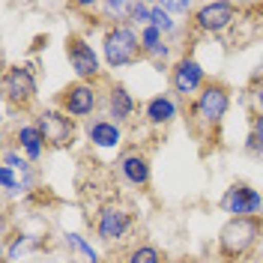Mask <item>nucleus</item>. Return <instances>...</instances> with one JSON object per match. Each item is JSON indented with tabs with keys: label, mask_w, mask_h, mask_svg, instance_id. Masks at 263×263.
Segmentation results:
<instances>
[{
	"label": "nucleus",
	"mask_w": 263,
	"mask_h": 263,
	"mask_svg": "<svg viewBox=\"0 0 263 263\" xmlns=\"http://www.w3.org/2000/svg\"><path fill=\"white\" fill-rule=\"evenodd\" d=\"M36 72H33L30 63H21V66H9L3 72V99L15 108H27L33 105L36 99Z\"/></svg>",
	"instance_id": "obj_11"
},
{
	"label": "nucleus",
	"mask_w": 263,
	"mask_h": 263,
	"mask_svg": "<svg viewBox=\"0 0 263 263\" xmlns=\"http://www.w3.org/2000/svg\"><path fill=\"white\" fill-rule=\"evenodd\" d=\"M99 105H102V93L96 81H72L57 93V108L72 120H93Z\"/></svg>",
	"instance_id": "obj_5"
},
{
	"label": "nucleus",
	"mask_w": 263,
	"mask_h": 263,
	"mask_svg": "<svg viewBox=\"0 0 263 263\" xmlns=\"http://www.w3.org/2000/svg\"><path fill=\"white\" fill-rule=\"evenodd\" d=\"M96 12H102V21H105L108 27H114V24H129L132 0H102L96 6Z\"/></svg>",
	"instance_id": "obj_17"
},
{
	"label": "nucleus",
	"mask_w": 263,
	"mask_h": 263,
	"mask_svg": "<svg viewBox=\"0 0 263 263\" xmlns=\"http://www.w3.org/2000/svg\"><path fill=\"white\" fill-rule=\"evenodd\" d=\"M260 239H263V218H228L218 230L215 251L224 263H242L260 246Z\"/></svg>",
	"instance_id": "obj_1"
},
{
	"label": "nucleus",
	"mask_w": 263,
	"mask_h": 263,
	"mask_svg": "<svg viewBox=\"0 0 263 263\" xmlns=\"http://www.w3.org/2000/svg\"><path fill=\"white\" fill-rule=\"evenodd\" d=\"M36 129L42 132L48 149H66L78 138V120L63 114L60 108H42L36 114Z\"/></svg>",
	"instance_id": "obj_6"
},
{
	"label": "nucleus",
	"mask_w": 263,
	"mask_h": 263,
	"mask_svg": "<svg viewBox=\"0 0 263 263\" xmlns=\"http://www.w3.org/2000/svg\"><path fill=\"white\" fill-rule=\"evenodd\" d=\"M123 263H164L162 248H156L153 242H138L126 251V260Z\"/></svg>",
	"instance_id": "obj_19"
},
{
	"label": "nucleus",
	"mask_w": 263,
	"mask_h": 263,
	"mask_svg": "<svg viewBox=\"0 0 263 263\" xmlns=\"http://www.w3.org/2000/svg\"><path fill=\"white\" fill-rule=\"evenodd\" d=\"M180 117V102L174 93H156L144 102V123L149 129H167Z\"/></svg>",
	"instance_id": "obj_15"
},
{
	"label": "nucleus",
	"mask_w": 263,
	"mask_h": 263,
	"mask_svg": "<svg viewBox=\"0 0 263 263\" xmlns=\"http://www.w3.org/2000/svg\"><path fill=\"white\" fill-rule=\"evenodd\" d=\"M66 60L72 66V72L78 75V81H105V72H102V60H99L96 48L90 45V39L81 33H72L66 39Z\"/></svg>",
	"instance_id": "obj_8"
},
{
	"label": "nucleus",
	"mask_w": 263,
	"mask_h": 263,
	"mask_svg": "<svg viewBox=\"0 0 263 263\" xmlns=\"http://www.w3.org/2000/svg\"><path fill=\"white\" fill-rule=\"evenodd\" d=\"M117 171H120V177L129 182V185H135V189H147L149 180H153V162H149V156L141 147L123 149V153L117 156Z\"/></svg>",
	"instance_id": "obj_12"
},
{
	"label": "nucleus",
	"mask_w": 263,
	"mask_h": 263,
	"mask_svg": "<svg viewBox=\"0 0 263 263\" xmlns=\"http://www.w3.org/2000/svg\"><path fill=\"white\" fill-rule=\"evenodd\" d=\"M102 57L108 69H126L144 60V48H141V36L132 24H114L105 27L102 33Z\"/></svg>",
	"instance_id": "obj_3"
},
{
	"label": "nucleus",
	"mask_w": 263,
	"mask_h": 263,
	"mask_svg": "<svg viewBox=\"0 0 263 263\" xmlns=\"http://www.w3.org/2000/svg\"><path fill=\"white\" fill-rule=\"evenodd\" d=\"M239 12H242L239 3H230V0H206V3H197L195 15H192V27L197 33H206V36H221L233 24H239Z\"/></svg>",
	"instance_id": "obj_4"
},
{
	"label": "nucleus",
	"mask_w": 263,
	"mask_h": 263,
	"mask_svg": "<svg viewBox=\"0 0 263 263\" xmlns=\"http://www.w3.org/2000/svg\"><path fill=\"white\" fill-rule=\"evenodd\" d=\"M138 36H141V48H144V57H149V54H153L156 48H162L164 42H167V36H164L159 27H153V24H149V27H144V30H138Z\"/></svg>",
	"instance_id": "obj_21"
},
{
	"label": "nucleus",
	"mask_w": 263,
	"mask_h": 263,
	"mask_svg": "<svg viewBox=\"0 0 263 263\" xmlns=\"http://www.w3.org/2000/svg\"><path fill=\"white\" fill-rule=\"evenodd\" d=\"M15 147L21 149L33 164H36V162H42V156H45L48 144H45L42 132L36 129V123H24V126H18V132H15Z\"/></svg>",
	"instance_id": "obj_16"
},
{
	"label": "nucleus",
	"mask_w": 263,
	"mask_h": 263,
	"mask_svg": "<svg viewBox=\"0 0 263 263\" xmlns=\"http://www.w3.org/2000/svg\"><path fill=\"white\" fill-rule=\"evenodd\" d=\"M87 141H90V147L96 149H120L123 147V141H126V129L114 123V120H108V117H93V120H87Z\"/></svg>",
	"instance_id": "obj_14"
},
{
	"label": "nucleus",
	"mask_w": 263,
	"mask_h": 263,
	"mask_svg": "<svg viewBox=\"0 0 263 263\" xmlns=\"http://www.w3.org/2000/svg\"><path fill=\"white\" fill-rule=\"evenodd\" d=\"M246 102L251 105V114H263V72H257L246 90Z\"/></svg>",
	"instance_id": "obj_22"
},
{
	"label": "nucleus",
	"mask_w": 263,
	"mask_h": 263,
	"mask_svg": "<svg viewBox=\"0 0 263 263\" xmlns=\"http://www.w3.org/2000/svg\"><path fill=\"white\" fill-rule=\"evenodd\" d=\"M251 135L263 138V114H251Z\"/></svg>",
	"instance_id": "obj_26"
},
{
	"label": "nucleus",
	"mask_w": 263,
	"mask_h": 263,
	"mask_svg": "<svg viewBox=\"0 0 263 263\" xmlns=\"http://www.w3.org/2000/svg\"><path fill=\"white\" fill-rule=\"evenodd\" d=\"M39 246H42L39 236H33V233H15V236L6 242V263H15L18 257H24V251L39 248Z\"/></svg>",
	"instance_id": "obj_18"
},
{
	"label": "nucleus",
	"mask_w": 263,
	"mask_h": 263,
	"mask_svg": "<svg viewBox=\"0 0 263 263\" xmlns=\"http://www.w3.org/2000/svg\"><path fill=\"white\" fill-rule=\"evenodd\" d=\"M206 69L200 66L197 57L192 54H180L174 66H171V93L177 99H185V102H192V99L206 87Z\"/></svg>",
	"instance_id": "obj_7"
},
{
	"label": "nucleus",
	"mask_w": 263,
	"mask_h": 263,
	"mask_svg": "<svg viewBox=\"0 0 263 263\" xmlns=\"http://www.w3.org/2000/svg\"><path fill=\"white\" fill-rule=\"evenodd\" d=\"M230 87L221 81H210L192 102H189V114H192V126L203 132H215L230 111Z\"/></svg>",
	"instance_id": "obj_2"
},
{
	"label": "nucleus",
	"mask_w": 263,
	"mask_h": 263,
	"mask_svg": "<svg viewBox=\"0 0 263 263\" xmlns=\"http://www.w3.org/2000/svg\"><path fill=\"white\" fill-rule=\"evenodd\" d=\"M105 108H108V120H114L120 126H126L138 114V99L129 93V87L120 81H108V93H105Z\"/></svg>",
	"instance_id": "obj_13"
},
{
	"label": "nucleus",
	"mask_w": 263,
	"mask_h": 263,
	"mask_svg": "<svg viewBox=\"0 0 263 263\" xmlns=\"http://www.w3.org/2000/svg\"><path fill=\"white\" fill-rule=\"evenodd\" d=\"M260 263H263V254H260Z\"/></svg>",
	"instance_id": "obj_27"
},
{
	"label": "nucleus",
	"mask_w": 263,
	"mask_h": 263,
	"mask_svg": "<svg viewBox=\"0 0 263 263\" xmlns=\"http://www.w3.org/2000/svg\"><path fill=\"white\" fill-rule=\"evenodd\" d=\"M218 210L228 218H263V195L248 182H233L224 189Z\"/></svg>",
	"instance_id": "obj_10"
},
{
	"label": "nucleus",
	"mask_w": 263,
	"mask_h": 263,
	"mask_svg": "<svg viewBox=\"0 0 263 263\" xmlns=\"http://www.w3.org/2000/svg\"><path fill=\"white\" fill-rule=\"evenodd\" d=\"M159 3H162L164 6V12H167V15H195V3H189V0H159Z\"/></svg>",
	"instance_id": "obj_24"
},
{
	"label": "nucleus",
	"mask_w": 263,
	"mask_h": 263,
	"mask_svg": "<svg viewBox=\"0 0 263 263\" xmlns=\"http://www.w3.org/2000/svg\"><path fill=\"white\" fill-rule=\"evenodd\" d=\"M66 246L72 248V251H78V254H84V257H87L90 263H102L99 251H96L93 246H90L87 239H84L81 233H66Z\"/></svg>",
	"instance_id": "obj_23"
},
{
	"label": "nucleus",
	"mask_w": 263,
	"mask_h": 263,
	"mask_svg": "<svg viewBox=\"0 0 263 263\" xmlns=\"http://www.w3.org/2000/svg\"><path fill=\"white\" fill-rule=\"evenodd\" d=\"M149 21H153V3H147V0H132V12H129L132 27L144 30V27H149Z\"/></svg>",
	"instance_id": "obj_20"
},
{
	"label": "nucleus",
	"mask_w": 263,
	"mask_h": 263,
	"mask_svg": "<svg viewBox=\"0 0 263 263\" xmlns=\"http://www.w3.org/2000/svg\"><path fill=\"white\" fill-rule=\"evenodd\" d=\"M246 153H248V156H254V159H263V138H257V135H251V132H248Z\"/></svg>",
	"instance_id": "obj_25"
},
{
	"label": "nucleus",
	"mask_w": 263,
	"mask_h": 263,
	"mask_svg": "<svg viewBox=\"0 0 263 263\" xmlns=\"http://www.w3.org/2000/svg\"><path fill=\"white\" fill-rule=\"evenodd\" d=\"M135 228V213L120 200H108L102 203L96 213V236L102 242H120L126 239Z\"/></svg>",
	"instance_id": "obj_9"
}]
</instances>
